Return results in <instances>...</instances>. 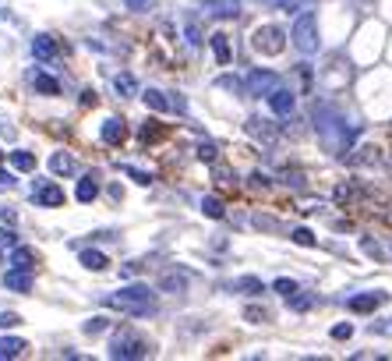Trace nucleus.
I'll return each instance as SVG.
<instances>
[{
    "label": "nucleus",
    "mask_w": 392,
    "mask_h": 361,
    "mask_svg": "<svg viewBox=\"0 0 392 361\" xmlns=\"http://www.w3.org/2000/svg\"><path fill=\"white\" fill-rule=\"evenodd\" d=\"M251 188H269V174L255 170V174H251Z\"/></svg>",
    "instance_id": "37998d69"
},
{
    "label": "nucleus",
    "mask_w": 392,
    "mask_h": 361,
    "mask_svg": "<svg viewBox=\"0 0 392 361\" xmlns=\"http://www.w3.org/2000/svg\"><path fill=\"white\" fill-rule=\"evenodd\" d=\"M205 4L216 18H237L240 15V0H205Z\"/></svg>",
    "instance_id": "a211bd4d"
},
{
    "label": "nucleus",
    "mask_w": 392,
    "mask_h": 361,
    "mask_svg": "<svg viewBox=\"0 0 392 361\" xmlns=\"http://www.w3.org/2000/svg\"><path fill=\"white\" fill-rule=\"evenodd\" d=\"M22 319L15 315V312H0V329H11V326H18Z\"/></svg>",
    "instance_id": "a19ab883"
},
{
    "label": "nucleus",
    "mask_w": 392,
    "mask_h": 361,
    "mask_svg": "<svg viewBox=\"0 0 392 361\" xmlns=\"http://www.w3.org/2000/svg\"><path fill=\"white\" fill-rule=\"evenodd\" d=\"M247 135H255V138H262V142H276V128H272V121H262V117H251L247 121Z\"/></svg>",
    "instance_id": "2eb2a0df"
},
{
    "label": "nucleus",
    "mask_w": 392,
    "mask_h": 361,
    "mask_svg": "<svg viewBox=\"0 0 392 361\" xmlns=\"http://www.w3.org/2000/svg\"><path fill=\"white\" fill-rule=\"evenodd\" d=\"M142 100H145V107H152L156 114L173 110V107H170V100H166V93H159V89H145V93H142Z\"/></svg>",
    "instance_id": "6ab92c4d"
},
{
    "label": "nucleus",
    "mask_w": 392,
    "mask_h": 361,
    "mask_svg": "<svg viewBox=\"0 0 392 361\" xmlns=\"http://www.w3.org/2000/svg\"><path fill=\"white\" fill-rule=\"evenodd\" d=\"M230 290H247V294H262V290H265V283H262L258 276H240V280H233V283H230Z\"/></svg>",
    "instance_id": "393cba45"
},
{
    "label": "nucleus",
    "mask_w": 392,
    "mask_h": 361,
    "mask_svg": "<svg viewBox=\"0 0 392 361\" xmlns=\"http://www.w3.org/2000/svg\"><path fill=\"white\" fill-rule=\"evenodd\" d=\"M156 4H159V0H124V8H128V11H138V15H142V11H152Z\"/></svg>",
    "instance_id": "f704fd0d"
},
{
    "label": "nucleus",
    "mask_w": 392,
    "mask_h": 361,
    "mask_svg": "<svg viewBox=\"0 0 392 361\" xmlns=\"http://www.w3.org/2000/svg\"><path fill=\"white\" fill-rule=\"evenodd\" d=\"M290 40H293V47H297L300 54H314V50H318V18H314L311 11H300L297 22H293Z\"/></svg>",
    "instance_id": "20e7f679"
},
{
    "label": "nucleus",
    "mask_w": 392,
    "mask_h": 361,
    "mask_svg": "<svg viewBox=\"0 0 392 361\" xmlns=\"http://www.w3.org/2000/svg\"><path fill=\"white\" fill-rule=\"evenodd\" d=\"M314 128H318V138L325 142V149L329 153H346L350 149V142L357 138V124L353 128H346V121H343V114H336L332 107H318L314 110Z\"/></svg>",
    "instance_id": "f257e3e1"
},
{
    "label": "nucleus",
    "mask_w": 392,
    "mask_h": 361,
    "mask_svg": "<svg viewBox=\"0 0 392 361\" xmlns=\"http://www.w3.org/2000/svg\"><path fill=\"white\" fill-rule=\"evenodd\" d=\"M32 57H36V61H54V57H57V40L47 36V32H39V36L32 40Z\"/></svg>",
    "instance_id": "9b49d317"
},
{
    "label": "nucleus",
    "mask_w": 392,
    "mask_h": 361,
    "mask_svg": "<svg viewBox=\"0 0 392 361\" xmlns=\"http://www.w3.org/2000/svg\"><path fill=\"white\" fill-rule=\"evenodd\" d=\"M103 142L106 146H124V138H128V128H124V121H117V117H110V121H103Z\"/></svg>",
    "instance_id": "f8f14e48"
},
{
    "label": "nucleus",
    "mask_w": 392,
    "mask_h": 361,
    "mask_svg": "<svg viewBox=\"0 0 392 361\" xmlns=\"http://www.w3.org/2000/svg\"><path fill=\"white\" fill-rule=\"evenodd\" d=\"M0 188H15V177L8 170H0Z\"/></svg>",
    "instance_id": "09e8293b"
},
{
    "label": "nucleus",
    "mask_w": 392,
    "mask_h": 361,
    "mask_svg": "<svg viewBox=\"0 0 392 361\" xmlns=\"http://www.w3.org/2000/svg\"><path fill=\"white\" fill-rule=\"evenodd\" d=\"M163 135H166V131L159 128V121H145V124H142V131H138V138H142V142H159Z\"/></svg>",
    "instance_id": "bb28decb"
},
{
    "label": "nucleus",
    "mask_w": 392,
    "mask_h": 361,
    "mask_svg": "<svg viewBox=\"0 0 392 361\" xmlns=\"http://www.w3.org/2000/svg\"><path fill=\"white\" fill-rule=\"evenodd\" d=\"M286 304H290L293 312H307V308L314 304V297H311V294H290V297H286Z\"/></svg>",
    "instance_id": "473e14b6"
},
{
    "label": "nucleus",
    "mask_w": 392,
    "mask_h": 361,
    "mask_svg": "<svg viewBox=\"0 0 392 361\" xmlns=\"http://www.w3.org/2000/svg\"><path fill=\"white\" fill-rule=\"evenodd\" d=\"M216 85H219V89H226V93H233V96L247 93V85H240V78H233V75H223V78H219Z\"/></svg>",
    "instance_id": "2f4dec72"
},
{
    "label": "nucleus",
    "mask_w": 392,
    "mask_h": 361,
    "mask_svg": "<svg viewBox=\"0 0 392 361\" xmlns=\"http://www.w3.org/2000/svg\"><path fill=\"white\" fill-rule=\"evenodd\" d=\"M202 213H205L209 220H223V216H226V206H223L216 195H209V199H202Z\"/></svg>",
    "instance_id": "5701e85b"
},
{
    "label": "nucleus",
    "mask_w": 392,
    "mask_h": 361,
    "mask_svg": "<svg viewBox=\"0 0 392 361\" xmlns=\"http://www.w3.org/2000/svg\"><path fill=\"white\" fill-rule=\"evenodd\" d=\"M244 319L262 326V322H269V319H272V312H269V308H258V304H247V308H244Z\"/></svg>",
    "instance_id": "c756f323"
},
{
    "label": "nucleus",
    "mask_w": 392,
    "mask_h": 361,
    "mask_svg": "<svg viewBox=\"0 0 392 361\" xmlns=\"http://www.w3.org/2000/svg\"><path fill=\"white\" fill-rule=\"evenodd\" d=\"M371 333H385V336H392V319H381V322H371Z\"/></svg>",
    "instance_id": "79ce46f5"
},
{
    "label": "nucleus",
    "mask_w": 392,
    "mask_h": 361,
    "mask_svg": "<svg viewBox=\"0 0 392 361\" xmlns=\"http://www.w3.org/2000/svg\"><path fill=\"white\" fill-rule=\"evenodd\" d=\"M152 354V343L145 340V336H138V333H131V329H121L114 340H110V357H149Z\"/></svg>",
    "instance_id": "7ed1b4c3"
},
{
    "label": "nucleus",
    "mask_w": 392,
    "mask_h": 361,
    "mask_svg": "<svg viewBox=\"0 0 392 361\" xmlns=\"http://www.w3.org/2000/svg\"><path fill=\"white\" fill-rule=\"evenodd\" d=\"M78 259H82V266H85V269H92V273H99V269H106V266H110V262H106V255H103V251H96V248H85Z\"/></svg>",
    "instance_id": "aec40b11"
},
{
    "label": "nucleus",
    "mask_w": 392,
    "mask_h": 361,
    "mask_svg": "<svg viewBox=\"0 0 392 361\" xmlns=\"http://www.w3.org/2000/svg\"><path fill=\"white\" fill-rule=\"evenodd\" d=\"M184 40H188V47H202V29L195 18H184Z\"/></svg>",
    "instance_id": "cd10ccee"
},
{
    "label": "nucleus",
    "mask_w": 392,
    "mask_h": 361,
    "mask_svg": "<svg viewBox=\"0 0 392 361\" xmlns=\"http://www.w3.org/2000/svg\"><path fill=\"white\" fill-rule=\"evenodd\" d=\"M29 82H32V89H36V93H43V96H61V82H57V78H50V75H43V71H32V75H29Z\"/></svg>",
    "instance_id": "ddd939ff"
},
{
    "label": "nucleus",
    "mask_w": 392,
    "mask_h": 361,
    "mask_svg": "<svg viewBox=\"0 0 392 361\" xmlns=\"http://www.w3.org/2000/svg\"><path fill=\"white\" fill-rule=\"evenodd\" d=\"M0 223H15V209L11 206H0Z\"/></svg>",
    "instance_id": "49530a36"
},
{
    "label": "nucleus",
    "mask_w": 392,
    "mask_h": 361,
    "mask_svg": "<svg viewBox=\"0 0 392 361\" xmlns=\"http://www.w3.org/2000/svg\"><path fill=\"white\" fill-rule=\"evenodd\" d=\"M272 287H276V290H279L283 297H290V294H297V280H286V276H279V280H276Z\"/></svg>",
    "instance_id": "e433bc0d"
},
{
    "label": "nucleus",
    "mask_w": 392,
    "mask_h": 361,
    "mask_svg": "<svg viewBox=\"0 0 392 361\" xmlns=\"http://www.w3.org/2000/svg\"><path fill=\"white\" fill-rule=\"evenodd\" d=\"M255 4H269V0H255Z\"/></svg>",
    "instance_id": "8fccbe9b"
},
{
    "label": "nucleus",
    "mask_w": 392,
    "mask_h": 361,
    "mask_svg": "<svg viewBox=\"0 0 392 361\" xmlns=\"http://www.w3.org/2000/svg\"><path fill=\"white\" fill-rule=\"evenodd\" d=\"M184 287H188V280H184V276H173V273H170V276H163V290H177V294H180Z\"/></svg>",
    "instance_id": "c9c22d12"
},
{
    "label": "nucleus",
    "mask_w": 392,
    "mask_h": 361,
    "mask_svg": "<svg viewBox=\"0 0 392 361\" xmlns=\"http://www.w3.org/2000/svg\"><path fill=\"white\" fill-rule=\"evenodd\" d=\"M209 43H212V54H216V61H219V64H230V61H233L230 36H223V32H212V36H209Z\"/></svg>",
    "instance_id": "4468645a"
},
{
    "label": "nucleus",
    "mask_w": 392,
    "mask_h": 361,
    "mask_svg": "<svg viewBox=\"0 0 392 361\" xmlns=\"http://www.w3.org/2000/svg\"><path fill=\"white\" fill-rule=\"evenodd\" d=\"M32 262H36V251H32V248H22V244H15V251H11V266L32 269Z\"/></svg>",
    "instance_id": "b1692460"
},
{
    "label": "nucleus",
    "mask_w": 392,
    "mask_h": 361,
    "mask_svg": "<svg viewBox=\"0 0 392 361\" xmlns=\"http://www.w3.org/2000/svg\"><path fill=\"white\" fill-rule=\"evenodd\" d=\"M106 326H110V319H106V315H92V319H89L82 329H85V336H99Z\"/></svg>",
    "instance_id": "7c9ffc66"
},
{
    "label": "nucleus",
    "mask_w": 392,
    "mask_h": 361,
    "mask_svg": "<svg viewBox=\"0 0 392 361\" xmlns=\"http://www.w3.org/2000/svg\"><path fill=\"white\" fill-rule=\"evenodd\" d=\"M332 336H336V340H350V336H353V326H350V322H339V326L332 329Z\"/></svg>",
    "instance_id": "ea45409f"
},
{
    "label": "nucleus",
    "mask_w": 392,
    "mask_h": 361,
    "mask_svg": "<svg viewBox=\"0 0 392 361\" xmlns=\"http://www.w3.org/2000/svg\"><path fill=\"white\" fill-rule=\"evenodd\" d=\"M251 47H255L258 54H265V57H279V54L286 50V32H283L279 25H262V29H255Z\"/></svg>",
    "instance_id": "39448f33"
},
{
    "label": "nucleus",
    "mask_w": 392,
    "mask_h": 361,
    "mask_svg": "<svg viewBox=\"0 0 392 361\" xmlns=\"http://www.w3.org/2000/svg\"><path fill=\"white\" fill-rule=\"evenodd\" d=\"M388 301V294L385 290H364V294H353V297H346V308L350 312H357V315H364V312H374V308H381Z\"/></svg>",
    "instance_id": "423d86ee"
},
{
    "label": "nucleus",
    "mask_w": 392,
    "mask_h": 361,
    "mask_svg": "<svg viewBox=\"0 0 392 361\" xmlns=\"http://www.w3.org/2000/svg\"><path fill=\"white\" fill-rule=\"evenodd\" d=\"M276 4H279V8L290 15V11H300V4H304V0H276Z\"/></svg>",
    "instance_id": "c03bdc74"
},
{
    "label": "nucleus",
    "mask_w": 392,
    "mask_h": 361,
    "mask_svg": "<svg viewBox=\"0 0 392 361\" xmlns=\"http://www.w3.org/2000/svg\"><path fill=\"white\" fill-rule=\"evenodd\" d=\"M25 350V340H18V336H4L0 340V357H18Z\"/></svg>",
    "instance_id": "a878e982"
},
{
    "label": "nucleus",
    "mask_w": 392,
    "mask_h": 361,
    "mask_svg": "<svg viewBox=\"0 0 392 361\" xmlns=\"http://www.w3.org/2000/svg\"><path fill=\"white\" fill-rule=\"evenodd\" d=\"M32 199L39 202V206H47V209H54V206H64V188L61 184H43V188H36L32 191Z\"/></svg>",
    "instance_id": "9d476101"
},
{
    "label": "nucleus",
    "mask_w": 392,
    "mask_h": 361,
    "mask_svg": "<svg viewBox=\"0 0 392 361\" xmlns=\"http://www.w3.org/2000/svg\"><path fill=\"white\" fill-rule=\"evenodd\" d=\"M198 160L202 163H216L219 160V146L216 142H198Z\"/></svg>",
    "instance_id": "c85d7f7f"
},
{
    "label": "nucleus",
    "mask_w": 392,
    "mask_h": 361,
    "mask_svg": "<svg viewBox=\"0 0 392 361\" xmlns=\"http://www.w3.org/2000/svg\"><path fill=\"white\" fill-rule=\"evenodd\" d=\"M32 283H36V280H32V269H22V266H15V269L4 276V287H8V290H18V294H29Z\"/></svg>",
    "instance_id": "1a4fd4ad"
},
{
    "label": "nucleus",
    "mask_w": 392,
    "mask_h": 361,
    "mask_svg": "<svg viewBox=\"0 0 392 361\" xmlns=\"http://www.w3.org/2000/svg\"><path fill=\"white\" fill-rule=\"evenodd\" d=\"M0 244H4V248H15V244H18V234H15L11 227H4V230H0Z\"/></svg>",
    "instance_id": "58836bf2"
},
{
    "label": "nucleus",
    "mask_w": 392,
    "mask_h": 361,
    "mask_svg": "<svg viewBox=\"0 0 392 361\" xmlns=\"http://www.w3.org/2000/svg\"><path fill=\"white\" fill-rule=\"evenodd\" d=\"M96 103H99V100H96V93H92V89H85V93H82V107H96Z\"/></svg>",
    "instance_id": "de8ad7c7"
},
{
    "label": "nucleus",
    "mask_w": 392,
    "mask_h": 361,
    "mask_svg": "<svg viewBox=\"0 0 392 361\" xmlns=\"http://www.w3.org/2000/svg\"><path fill=\"white\" fill-rule=\"evenodd\" d=\"M114 89H117L121 96H135V93H138V82H135V75H128V71H121V75L114 78Z\"/></svg>",
    "instance_id": "412c9836"
},
{
    "label": "nucleus",
    "mask_w": 392,
    "mask_h": 361,
    "mask_svg": "<svg viewBox=\"0 0 392 361\" xmlns=\"http://www.w3.org/2000/svg\"><path fill=\"white\" fill-rule=\"evenodd\" d=\"M103 304H106V308H117V312H128V315H156V297H152V290L142 287V283L121 287L117 294H103Z\"/></svg>",
    "instance_id": "f03ea898"
},
{
    "label": "nucleus",
    "mask_w": 392,
    "mask_h": 361,
    "mask_svg": "<svg viewBox=\"0 0 392 361\" xmlns=\"http://www.w3.org/2000/svg\"><path fill=\"white\" fill-rule=\"evenodd\" d=\"M290 241H293V244H300V248H311V244H314V234H311L307 227H297V230L290 234Z\"/></svg>",
    "instance_id": "72a5a7b5"
},
{
    "label": "nucleus",
    "mask_w": 392,
    "mask_h": 361,
    "mask_svg": "<svg viewBox=\"0 0 392 361\" xmlns=\"http://www.w3.org/2000/svg\"><path fill=\"white\" fill-rule=\"evenodd\" d=\"M360 248H364L367 255H374V259H381V248H378L374 241H367V237H364V241H360Z\"/></svg>",
    "instance_id": "a18cd8bd"
},
{
    "label": "nucleus",
    "mask_w": 392,
    "mask_h": 361,
    "mask_svg": "<svg viewBox=\"0 0 392 361\" xmlns=\"http://www.w3.org/2000/svg\"><path fill=\"white\" fill-rule=\"evenodd\" d=\"M269 107H272V114H279V117H290L293 114V107H297V100H293V93L290 89H272V96H269Z\"/></svg>",
    "instance_id": "6e6552de"
},
{
    "label": "nucleus",
    "mask_w": 392,
    "mask_h": 361,
    "mask_svg": "<svg viewBox=\"0 0 392 361\" xmlns=\"http://www.w3.org/2000/svg\"><path fill=\"white\" fill-rule=\"evenodd\" d=\"M11 167L29 174V170H36V156H32V153H25V149H15V153H11Z\"/></svg>",
    "instance_id": "4be33fe9"
},
{
    "label": "nucleus",
    "mask_w": 392,
    "mask_h": 361,
    "mask_svg": "<svg viewBox=\"0 0 392 361\" xmlns=\"http://www.w3.org/2000/svg\"><path fill=\"white\" fill-rule=\"evenodd\" d=\"M272 89H279V78L272 71H251L247 75V96H272Z\"/></svg>",
    "instance_id": "0eeeda50"
},
{
    "label": "nucleus",
    "mask_w": 392,
    "mask_h": 361,
    "mask_svg": "<svg viewBox=\"0 0 392 361\" xmlns=\"http://www.w3.org/2000/svg\"><path fill=\"white\" fill-rule=\"evenodd\" d=\"M50 170H54L57 177H68V174L78 170V163H75L71 153H54V156H50Z\"/></svg>",
    "instance_id": "dca6fc26"
},
{
    "label": "nucleus",
    "mask_w": 392,
    "mask_h": 361,
    "mask_svg": "<svg viewBox=\"0 0 392 361\" xmlns=\"http://www.w3.org/2000/svg\"><path fill=\"white\" fill-rule=\"evenodd\" d=\"M75 195H78V202H85V206L96 202V195H99V177H96V174H85V177L78 181V191H75Z\"/></svg>",
    "instance_id": "f3484780"
},
{
    "label": "nucleus",
    "mask_w": 392,
    "mask_h": 361,
    "mask_svg": "<svg viewBox=\"0 0 392 361\" xmlns=\"http://www.w3.org/2000/svg\"><path fill=\"white\" fill-rule=\"evenodd\" d=\"M124 174H128L135 184H149V181H152V177H149L145 170H138V167H124Z\"/></svg>",
    "instance_id": "4c0bfd02"
}]
</instances>
